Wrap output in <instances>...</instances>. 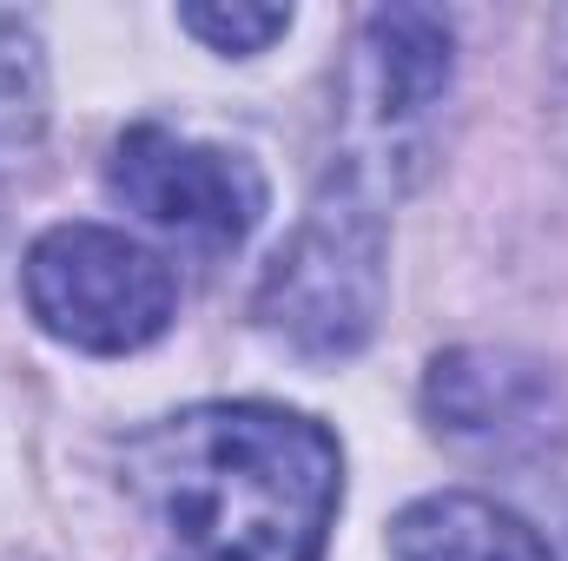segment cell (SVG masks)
I'll list each match as a JSON object with an SVG mask.
<instances>
[{
    "label": "cell",
    "instance_id": "obj_1",
    "mask_svg": "<svg viewBox=\"0 0 568 561\" xmlns=\"http://www.w3.org/2000/svg\"><path fill=\"white\" fill-rule=\"evenodd\" d=\"M159 561H324L344 449L284 404H199L133 442Z\"/></svg>",
    "mask_w": 568,
    "mask_h": 561
},
{
    "label": "cell",
    "instance_id": "obj_2",
    "mask_svg": "<svg viewBox=\"0 0 568 561\" xmlns=\"http://www.w3.org/2000/svg\"><path fill=\"white\" fill-rule=\"evenodd\" d=\"M390 290L384 198L337 165L258 278V324L304 364H344L377 337Z\"/></svg>",
    "mask_w": 568,
    "mask_h": 561
},
{
    "label": "cell",
    "instance_id": "obj_3",
    "mask_svg": "<svg viewBox=\"0 0 568 561\" xmlns=\"http://www.w3.org/2000/svg\"><path fill=\"white\" fill-rule=\"evenodd\" d=\"M456 80V33L436 7H377L357 27L344 67V133L351 172L384 198V185H410L424 172L429 120Z\"/></svg>",
    "mask_w": 568,
    "mask_h": 561
},
{
    "label": "cell",
    "instance_id": "obj_4",
    "mask_svg": "<svg viewBox=\"0 0 568 561\" xmlns=\"http://www.w3.org/2000/svg\"><path fill=\"white\" fill-rule=\"evenodd\" d=\"M20 284L40 330L87 357L145 350L179 310L172 265L113 225H53L47 238H33Z\"/></svg>",
    "mask_w": 568,
    "mask_h": 561
},
{
    "label": "cell",
    "instance_id": "obj_5",
    "mask_svg": "<svg viewBox=\"0 0 568 561\" xmlns=\"http://www.w3.org/2000/svg\"><path fill=\"white\" fill-rule=\"evenodd\" d=\"M424 417L436 442L476 456V462H542L568 436V390L562 377L503 344H463L443 350L424 377Z\"/></svg>",
    "mask_w": 568,
    "mask_h": 561
},
{
    "label": "cell",
    "instance_id": "obj_6",
    "mask_svg": "<svg viewBox=\"0 0 568 561\" xmlns=\"http://www.w3.org/2000/svg\"><path fill=\"white\" fill-rule=\"evenodd\" d=\"M106 192L145 225L192 245H239L265 218V178L245 152L185 140L172 126H126L106 159Z\"/></svg>",
    "mask_w": 568,
    "mask_h": 561
},
{
    "label": "cell",
    "instance_id": "obj_7",
    "mask_svg": "<svg viewBox=\"0 0 568 561\" xmlns=\"http://www.w3.org/2000/svg\"><path fill=\"white\" fill-rule=\"evenodd\" d=\"M390 561H556L549 542L503 502L443 489L390 522Z\"/></svg>",
    "mask_w": 568,
    "mask_h": 561
},
{
    "label": "cell",
    "instance_id": "obj_8",
    "mask_svg": "<svg viewBox=\"0 0 568 561\" xmlns=\"http://www.w3.org/2000/svg\"><path fill=\"white\" fill-rule=\"evenodd\" d=\"M47 126V60H40V33L33 20L0 7V165L33 152Z\"/></svg>",
    "mask_w": 568,
    "mask_h": 561
},
{
    "label": "cell",
    "instance_id": "obj_9",
    "mask_svg": "<svg viewBox=\"0 0 568 561\" xmlns=\"http://www.w3.org/2000/svg\"><path fill=\"white\" fill-rule=\"evenodd\" d=\"M179 27L199 33L212 53H265L291 27V7H245V0H232V7H179Z\"/></svg>",
    "mask_w": 568,
    "mask_h": 561
},
{
    "label": "cell",
    "instance_id": "obj_10",
    "mask_svg": "<svg viewBox=\"0 0 568 561\" xmlns=\"http://www.w3.org/2000/svg\"><path fill=\"white\" fill-rule=\"evenodd\" d=\"M549 80H556V120L568 133V13L549 20Z\"/></svg>",
    "mask_w": 568,
    "mask_h": 561
}]
</instances>
